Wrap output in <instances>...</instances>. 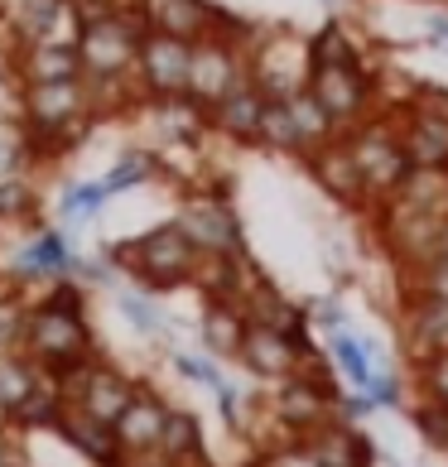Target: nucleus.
<instances>
[{
	"label": "nucleus",
	"instance_id": "39448f33",
	"mask_svg": "<svg viewBox=\"0 0 448 467\" xmlns=\"http://www.w3.org/2000/svg\"><path fill=\"white\" fill-rule=\"evenodd\" d=\"M308 92L328 120L338 126V135H348L352 126H361L367 116H376V92H381V82L367 73V63H314L308 67Z\"/></svg>",
	"mask_w": 448,
	"mask_h": 467
},
{
	"label": "nucleus",
	"instance_id": "f704fd0d",
	"mask_svg": "<svg viewBox=\"0 0 448 467\" xmlns=\"http://www.w3.org/2000/svg\"><path fill=\"white\" fill-rule=\"evenodd\" d=\"M255 467H323V462L314 458V448H308L304 439H280L275 448H266Z\"/></svg>",
	"mask_w": 448,
	"mask_h": 467
},
{
	"label": "nucleus",
	"instance_id": "a878e982",
	"mask_svg": "<svg viewBox=\"0 0 448 467\" xmlns=\"http://www.w3.org/2000/svg\"><path fill=\"white\" fill-rule=\"evenodd\" d=\"M328 357H333V367H338L342 376H348V386H352V390H367V386H371L376 367H371L367 348H361V337H352L348 327L328 333Z\"/></svg>",
	"mask_w": 448,
	"mask_h": 467
},
{
	"label": "nucleus",
	"instance_id": "e433bc0d",
	"mask_svg": "<svg viewBox=\"0 0 448 467\" xmlns=\"http://www.w3.org/2000/svg\"><path fill=\"white\" fill-rule=\"evenodd\" d=\"M34 213V188L25 174H15V179H0V222L5 217H29Z\"/></svg>",
	"mask_w": 448,
	"mask_h": 467
},
{
	"label": "nucleus",
	"instance_id": "7ed1b4c3",
	"mask_svg": "<svg viewBox=\"0 0 448 467\" xmlns=\"http://www.w3.org/2000/svg\"><path fill=\"white\" fill-rule=\"evenodd\" d=\"M348 145L357 154L361 183H367V202H386L395 188L410 179V154L401 135V107H381L361 126L348 130Z\"/></svg>",
	"mask_w": 448,
	"mask_h": 467
},
{
	"label": "nucleus",
	"instance_id": "58836bf2",
	"mask_svg": "<svg viewBox=\"0 0 448 467\" xmlns=\"http://www.w3.org/2000/svg\"><path fill=\"white\" fill-rule=\"evenodd\" d=\"M169 361H174V371L179 376H188V380H198V386H217V380H222V371L213 367V361L208 357H188V352H174V357H169Z\"/></svg>",
	"mask_w": 448,
	"mask_h": 467
},
{
	"label": "nucleus",
	"instance_id": "4be33fe9",
	"mask_svg": "<svg viewBox=\"0 0 448 467\" xmlns=\"http://www.w3.org/2000/svg\"><path fill=\"white\" fill-rule=\"evenodd\" d=\"M169 467H193L203 462V429L198 420L188 410H169V420H164V439L160 448H154Z\"/></svg>",
	"mask_w": 448,
	"mask_h": 467
},
{
	"label": "nucleus",
	"instance_id": "bb28decb",
	"mask_svg": "<svg viewBox=\"0 0 448 467\" xmlns=\"http://www.w3.org/2000/svg\"><path fill=\"white\" fill-rule=\"evenodd\" d=\"M160 160H154V154L150 150H126V154H120V160L107 169V179H101V183H107V193L116 198V193H126V188H141V183H150L154 174H160Z\"/></svg>",
	"mask_w": 448,
	"mask_h": 467
},
{
	"label": "nucleus",
	"instance_id": "2eb2a0df",
	"mask_svg": "<svg viewBox=\"0 0 448 467\" xmlns=\"http://www.w3.org/2000/svg\"><path fill=\"white\" fill-rule=\"evenodd\" d=\"M78 255H73V241H68L63 232L54 227H44V232H34L29 246H20V255H15V265H10V280L15 285H29V280H73L78 275Z\"/></svg>",
	"mask_w": 448,
	"mask_h": 467
},
{
	"label": "nucleus",
	"instance_id": "a211bd4d",
	"mask_svg": "<svg viewBox=\"0 0 448 467\" xmlns=\"http://www.w3.org/2000/svg\"><path fill=\"white\" fill-rule=\"evenodd\" d=\"M15 82H58V78H82V54L78 39H39L20 44L10 58Z\"/></svg>",
	"mask_w": 448,
	"mask_h": 467
},
{
	"label": "nucleus",
	"instance_id": "9d476101",
	"mask_svg": "<svg viewBox=\"0 0 448 467\" xmlns=\"http://www.w3.org/2000/svg\"><path fill=\"white\" fill-rule=\"evenodd\" d=\"M82 15L73 0H0V34L20 48L39 39H78Z\"/></svg>",
	"mask_w": 448,
	"mask_h": 467
},
{
	"label": "nucleus",
	"instance_id": "c756f323",
	"mask_svg": "<svg viewBox=\"0 0 448 467\" xmlns=\"http://www.w3.org/2000/svg\"><path fill=\"white\" fill-rule=\"evenodd\" d=\"M111 202V193H107V183H73V188H63V198H58V213L68 217V222H82V217H97L101 207Z\"/></svg>",
	"mask_w": 448,
	"mask_h": 467
},
{
	"label": "nucleus",
	"instance_id": "393cba45",
	"mask_svg": "<svg viewBox=\"0 0 448 467\" xmlns=\"http://www.w3.org/2000/svg\"><path fill=\"white\" fill-rule=\"evenodd\" d=\"M261 145L266 150H280V154H295V160H304V154H308V140H304V130H299L295 107H289V101H270V107H266Z\"/></svg>",
	"mask_w": 448,
	"mask_h": 467
},
{
	"label": "nucleus",
	"instance_id": "c85d7f7f",
	"mask_svg": "<svg viewBox=\"0 0 448 467\" xmlns=\"http://www.w3.org/2000/svg\"><path fill=\"white\" fill-rule=\"evenodd\" d=\"M25 318H29V299L20 294V285L0 289V352H15L25 342Z\"/></svg>",
	"mask_w": 448,
	"mask_h": 467
},
{
	"label": "nucleus",
	"instance_id": "5701e85b",
	"mask_svg": "<svg viewBox=\"0 0 448 467\" xmlns=\"http://www.w3.org/2000/svg\"><path fill=\"white\" fill-rule=\"evenodd\" d=\"M39 376H44V367H39L29 352H20V348H15V352H0V400L10 405V414L34 395Z\"/></svg>",
	"mask_w": 448,
	"mask_h": 467
},
{
	"label": "nucleus",
	"instance_id": "6ab92c4d",
	"mask_svg": "<svg viewBox=\"0 0 448 467\" xmlns=\"http://www.w3.org/2000/svg\"><path fill=\"white\" fill-rule=\"evenodd\" d=\"M405 342L415 361L448 352V299L434 294H405Z\"/></svg>",
	"mask_w": 448,
	"mask_h": 467
},
{
	"label": "nucleus",
	"instance_id": "0eeeda50",
	"mask_svg": "<svg viewBox=\"0 0 448 467\" xmlns=\"http://www.w3.org/2000/svg\"><path fill=\"white\" fill-rule=\"evenodd\" d=\"M188 67H193V44H183L164 29H145L141 58H135V82H141L145 101L188 97Z\"/></svg>",
	"mask_w": 448,
	"mask_h": 467
},
{
	"label": "nucleus",
	"instance_id": "ddd939ff",
	"mask_svg": "<svg viewBox=\"0 0 448 467\" xmlns=\"http://www.w3.org/2000/svg\"><path fill=\"white\" fill-rule=\"evenodd\" d=\"M304 342L308 337H289L280 327H266V323H251L246 327V342H241V361H246L251 376L261 380H289L299 371V357H304Z\"/></svg>",
	"mask_w": 448,
	"mask_h": 467
},
{
	"label": "nucleus",
	"instance_id": "f3484780",
	"mask_svg": "<svg viewBox=\"0 0 448 467\" xmlns=\"http://www.w3.org/2000/svg\"><path fill=\"white\" fill-rule=\"evenodd\" d=\"M266 107H270V97L255 88V82H241L236 92H227V97H222L217 107L208 111V126H213L217 135H227V140H236V145H261Z\"/></svg>",
	"mask_w": 448,
	"mask_h": 467
},
{
	"label": "nucleus",
	"instance_id": "20e7f679",
	"mask_svg": "<svg viewBox=\"0 0 448 467\" xmlns=\"http://www.w3.org/2000/svg\"><path fill=\"white\" fill-rule=\"evenodd\" d=\"M20 352H29L44 371H54V376H63L68 367H78V361H88V357H97L88 314H82V308H63L54 299L29 304Z\"/></svg>",
	"mask_w": 448,
	"mask_h": 467
},
{
	"label": "nucleus",
	"instance_id": "423d86ee",
	"mask_svg": "<svg viewBox=\"0 0 448 467\" xmlns=\"http://www.w3.org/2000/svg\"><path fill=\"white\" fill-rule=\"evenodd\" d=\"M251 82V44H236L227 34H208L193 44V67H188V97L203 111H213L227 92Z\"/></svg>",
	"mask_w": 448,
	"mask_h": 467
},
{
	"label": "nucleus",
	"instance_id": "c9c22d12",
	"mask_svg": "<svg viewBox=\"0 0 448 467\" xmlns=\"http://www.w3.org/2000/svg\"><path fill=\"white\" fill-rule=\"evenodd\" d=\"M415 376H420V400H439V405H448V352L424 357Z\"/></svg>",
	"mask_w": 448,
	"mask_h": 467
},
{
	"label": "nucleus",
	"instance_id": "1a4fd4ad",
	"mask_svg": "<svg viewBox=\"0 0 448 467\" xmlns=\"http://www.w3.org/2000/svg\"><path fill=\"white\" fill-rule=\"evenodd\" d=\"M58 380H63L68 405L88 410V414H97V420H107V424L120 420V410H126L130 395H135V380H130L126 371L107 367V361H97V357L78 361V367H68Z\"/></svg>",
	"mask_w": 448,
	"mask_h": 467
},
{
	"label": "nucleus",
	"instance_id": "7c9ffc66",
	"mask_svg": "<svg viewBox=\"0 0 448 467\" xmlns=\"http://www.w3.org/2000/svg\"><path fill=\"white\" fill-rule=\"evenodd\" d=\"M405 294H434V299H448V251H439L434 261H424L415 270H405Z\"/></svg>",
	"mask_w": 448,
	"mask_h": 467
},
{
	"label": "nucleus",
	"instance_id": "cd10ccee",
	"mask_svg": "<svg viewBox=\"0 0 448 467\" xmlns=\"http://www.w3.org/2000/svg\"><path fill=\"white\" fill-rule=\"evenodd\" d=\"M308 58L314 63H361V44L348 34V25L328 20L314 39H308Z\"/></svg>",
	"mask_w": 448,
	"mask_h": 467
},
{
	"label": "nucleus",
	"instance_id": "79ce46f5",
	"mask_svg": "<svg viewBox=\"0 0 448 467\" xmlns=\"http://www.w3.org/2000/svg\"><path fill=\"white\" fill-rule=\"evenodd\" d=\"M10 424H15V414H10V405H5V400H0V429H10Z\"/></svg>",
	"mask_w": 448,
	"mask_h": 467
},
{
	"label": "nucleus",
	"instance_id": "c03bdc74",
	"mask_svg": "<svg viewBox=\"0 0 448 467\" xmlns=\"http://www.w3.org/2000/svg\"><path fill=\"white\" fill-rule=\"evenodd\" d=\"M323 5H333V0H323Z\"/></svg>",
	"mask_w": 448,
	"mask_h": 467
},
{
	"label": "nucleus",
	"instance_id": "412c9836",
	"mask_svg": "<svg viewBox=\"0 0 448 467\" xmlns=\"http://www.w3.org/2000/svg\"><path fill=\"white\" fill-rule=\"evenodd\" d=\"M246 308H241L236 299H208V308H203V348H208L213 357H236L241 342H246Z\"/></svg>",
	"mask_w": 448,
	"mask_h": 467
},
{
	"label": "nucleus",
	"instance_id": "a19ab883",
	"mask_svg": "<svg viewBox=\"0 0 448 467\" xmlns=\"http://www.w3.org/2000/svg\"><path fill=\"white\" fill-rule=\"evenodd\" d=\"M0 467H15V453H10V439H5V429H0Z\"/></svg>",
	"mask_w": 448,
	"mask_h": 467
},
{
	"label": "nucleus",
	"instance_id": "a18cd8bd",
	"mask_svg": "<svg viewBox=\"0 0 448 467\" xmlns=\"http://www.w3.org/2000/svg\"><path fill=\"white\" fill-rule=\"evenodd\" d=\"M15 467H20V462H15Z\"/></svg>",
	"mask_w": 448,
	"mask_h": 467
},
{
	"label": "nucleus",
	"instance_id": "ea45409f",
	"mask_svg": "<svg viewBox=\"0 0 448 467\" xmlns=\"http://www.w3.org/2000/svg\"><path fill=\"white\" fill-rule=\"evenodd\" d=\"M308 318H314L318 327H328V333H338V327H348V314H342V304H338V294L333 299H308Z\"/></svg>",
	"mask_w": 448,
	"mask_h": 467
},
{
	"label": "nucleus",
	"instance_id": "37998d69",
	"mask_svg": "<svg viewBox=\"0 0 448 467\" xmlns=\"http://www.w3.org/2000/svg\"><path fill=\"white\" fill-rule=\"evenodd\" d=\"M5 285H15V280H0V289H5Z\"/></svg>",
	"mask_w": 448,
	"mask_h": 467
},
{
	"label": "nucleus",
	"instance_id": "f257e3e1",
	"mask_svg": "<svg viewBox=\"0 0 448 467\" xmlns=\"http://www.w3.org/2000/svg\"><path fill=\"white\" fill-rule=\"evenodd\" d=\"M111 265H120V275H130L135 285L145 289H179V285H193L198 280V265H203V251L198 241L188 236L179 222H164L135 241H116V246L101 251Z\"/></svg>",
	"mask_w": 448,
	"mask_h": 467
},
{
	"label": "nucleus",
	"instance_id": "4c0bfd02",
	"mask_svg": "<svg viewBox=\"0 0 448 467\" xmlns=\"http://www.w3.org/2000/svg\"><path fill=\"white\" fill-rule=\"evenodd\" d=\"M361 395H371V405H376V410H395V405H405V386H401V376L386 371V367L371 376V386L361 390Z\"/></svg>",
	"mask_w": 448,
	"mask_h": 467
},
{
	"label": "nucleus",
	"instance_id": "f8f14e48",
	"mask_svg": "<svg viewBox=\"0 0 448 467\" xmlns=\"http://www.w3.org/2000/svg\"><path fill=\"white\" fill-rule=\"evenodd\" d=\"M304 164H308V174H314V183L323 188L328 198L338 202H367V183H361V169H357V154L348 145V135H333V140H323L304 154Z\"/></svg>",
	"mask_w": 448,
	"mask_h": 467
},
{
	"label": "nucleus",
	"instance_id": "72a5a7b5",
	"mask_svg": "<svg viewBox=\"0 0 448 467\" xmlns=\"http://www.w3.org/2000/svg\"><path fill=\"white\" fill-rule=\"evenodd\" d=\"M415 429H420V439H424L429 448H443V453H448V405L420 400V405H415Z\"/></svg>",
	"mask_w": 448,
	"mask_h": 467
},
{
	"label": "nucleus",
	"instance_id": "473e14b6",
	"mask_svg": "<svg viewBox=\"0 0 448 467\" xmlns=\"http://www.w3.org/2000/svg\"><path fill=\"white\" fill-rule=\"evenodd\" d=\"M29 164V140H25V126L15 120V126H0V179H15L25 174Z\"/></svg>",
	"mask_w": 448,
	"mask_h": 467
},
{
	"label": "nucleus",
	"instance_id": "9b49d317",
	"mask_svg": "<svg viewBox=\"0 0 448 467\" xmlns=\"http://www.w3.org/2000/svg\"><path fill=\"white\" fill-rule=\"evenodd\" d=\"M275 420L289 439H308L314 429H323L328 420H338V386H323V380H308V376H289V380H275Z\"/></svg>",
	"mask_w": 448,
	"mask_h": 467
},
{
	"label": "nucleus",
	"instance_id": "aec40b11",
	"mask_svg": "<svg viewBox=\"0 0 448 467\" xmlns=\"http://www.w3.org/2000/svg\"><path fill=\"white\" fill-rule=\"evenodd\" d=\"M217 20H222V10L213 0H154L150 5V29H164L183 44H198L208 34H217Z\"/></svg>",
	"mask_w": 448,
	"mask_h": 467
},
{
	"label": "nucleus",
	"instance_id": "dca6fc26",
	"mask_svg": "<svg viewBox=\"0 0 448 467\" xmlns=\"http://www.w3.org/2000/svg\"><path fill=\"white\" fill-rule=\"evenodd\" d=\"M164 420H169V405L150 386H135L130 405L120 410V420H116V439L126 448V458H150L164 439Z\"/></svg>",
	"mask_w": 448,
	"mask_h": 467
},
{
	"label": "nucleus",
	"instance_id": "6e6552de",
	"mask_svg": "<svg viewBox=\"0 0 448 467\" xmlns=\"http://www.w3.org/2000/svg\"><path fill=\"white\" fill-rule=\"evenodd\" d=\"M179 227L198 241L203 255H246V232H241L236 207L222 193H188L179 202Z\"/></svg>",
	"mask_w": 448,
	"mask_h": 467
},
{
	"label": "nucleus",
	"instance_id": "f03ea898",
	"mask_svg": "<svg viewBox=\"0 0 448 467\" xmlns=\"http://www.w3.org/2000/svg\"><path fill=\"white\" fill-rule=\"evenodd\" d=\"M150 29V5H111L82 20L78 29V54H82V78L111 82V78H135V58H141V39Z\"/></svg>",
	"mask_w": 448,
	"mask_h": 467
},
{
	"label": "nucleus",
	"instance_id": "49530a36",
	"mask_svg": "<svg viewBox=\"0 0 448 467\" xmlns=\"http://www.w3.org/2000/svg\"><path fill=\"white\" fill-rule=\"evenodd\" d=\"M111 5H116V0H111Z\"/></svg>",
	"mask_w": 448,
	"mask_h": 467
},
{
	"label": "nucleus",
	"instance_id": "b1692460",
	"mask_svg": "<svg viewBox=\"0 0 448 467\" xmlns=\"http://www.w3.org/2000/svg\"><path fill=\"white\" fill-rule=\"evenodd\" d=\"M68 405V395H63V380L54 371H44L39 376V386H34V395L15 410V424H25V429H54L58 424V414Z\"/></svg>",
	"mask_w": 448,
	"mask_h": 467
},
{
	"label": "nucleus",
	"instance_id": "2f4dec72",
	"mask_svg": "<svg viewBox=\"0 0 448 467\" xmlns=\"http://www.w3.org/2000/svg\"><path fill=\"white\" fill-rule=\"evenodd\" d=\"M116 304H120V314H126L130 327H141L145 337H160L164 333V318H160V308H154L145 294H135V289H120L116 294Z\"/></svg>",
	"mask_w": 448,
	"mask_h": 467
},
{
	"label": "nucleus",
	"instance_id": "4468645a",
	"mask_svg": "<svg viewBox=\"0 0 448 467\" xmlns=\"http://www.w3.org/2000/svg\"><path fill=\"white\" fill-rule=\"evenodd\" d=\"M54 429H58V439H63L68 448H78V453L88 458L92 467H126V462H130L126 448H120V439H116V424L97 420V414L78 410V405H63V414H58Z\"/></svg>",
	"mask_w": 448,
	"mask_h": 467
}]
</instances>
